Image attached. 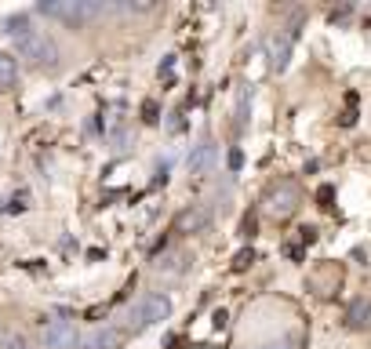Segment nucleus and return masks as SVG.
<instances>
[{
  "label": "nucleus",
  "instance_id": "1",
  "mask_svg": "<svg viewBox=\"0 0 371 349\" xmlns=\"http://www.w3.org/2000/svg\"><path fill=\"white\" fill-rule=\"evenodd\" d=\"M40 15H48V18H58L65 22V26H87L92 18L106 15V11H113L109 4H95V0H40L37 4Z\"/></svg>",
  "mask_w": 371,
  "mask_h": 349
},
{
  "label": "nucleus",
  "instance_id": "2",
  "mask_svg": "<svg viewBox=\"0 0 371 349\" xmlns=\"http://www.w3.org/2000/svg\"><path fill=\"white\" fill-rule=\"evenodd\" d=\"M15 48H18V58H26L33 70H55V65H58V48H55V40L48 33L33 30L26 37H18Z\"/></svg>",
  "mask_w": 371,
  "mask_h": 349
},
{
  "label": "nucleus",
  "instance_id": "3",
  "mask_svg": "<svg viewBox=\"0 0 371 349\" xmlns=\"http://www.w3.org/2000/svg\"><path fill=\"white\" fill-rule=\"evenodd\" d=\"M298 208V186L295 182H277L262 193V211L270 218H291Z\"/></svg>",
  "mask_w": 371,
  "mask_h": 349
},
{
  "label": "nucleus",
  "instance_id": "4",
  "mask_svg": "<svg viewBox=\"0 0 371 349\" xmlns=\"http://www.w3.org/2000/svg\"><path fill=\"white\" fill-rule=\"evenodd\" d=\"M171 317V298L168 295H146L139 302V310L131 313V331H146V327L161 324Z\"/></svg>",
  "mask_w": 371,
  "mask_h": 349
},
{
  "label": "nucleus",
  "instance_id": "5",
  "mask_svg": "<svg viewBox=\"0 0 371 349\" xmlns=\"http://www.w3.org/2000/svg\"><path fill=\"white\" fill-rule=\"evenodd\" d=\"M44 345L48 349H77V327L70 320L44 324Z\"/></svg>",
  "mask_w": 371,
  "mask_h": 349
},
{
  "label": "nucleus",
  "instance_id": "6",
  "mask_svg": "<svg viewBox=\"0 0 371 349\" xmlns=\"http://www.w3.org/2000/svg\"><path fill=\"white\" fill-rule=\"evenodd\" d=\"M208 226H211V208H204V204H189L175 218V233H201Z\"/></svg>",
  "mask_w": 371,
  "mask_h": 349
},
{
  "label": "nucleus",
  "instance_id": "7",
  "mask_svg": "<svg viewBox=\"0 0 371 349\" xmlns=\"http://www.w3.org/2000/svg\"><path fill=\"white\" fill-rule=\"evenodd\" d=\"M215 157H218V149H215V142L211 139H204L201 146H193V153H189V174H208L211 171V164H215Z\"/></svg>",
  "mask_w": 371,
  "mask_h": 349
},
{
  "label": "nucleus",
  "instance_id": "8",
  "mask_svg": "<svg viewBox=\"0 0 371 349\" xmlns=\"http://www.w3.org/2000/svg\"><path fill=\"white\" fill-rule=\"evenodd\" d=\"M127 338V331H120V327H95L92 335H87V349H120Z\"/></svg>",
  "mask_w": 371,
  "mask_h": 349
},
{
  "label": "nucleus",
  "instance_id": "9",
  "mask_svg": "<svg viewBox=\"0 0 371 349\" xmlns=\"http://www.w3.org/2000/svg\"><path fill=\"white\" fill-rule=\"evenodd\" d=\"M346 324L353 327V331H367V327H371V298H353V302H349Z\"/></svg>",
  "mask_w": 371,
  "mask_h": 349
},
{
  "label": "nucleus",
  "instance_id": "10",
  "mask_svg": "<svg viewBox=\"0 0 371 349\" xmlns=\"http://www.w3.org/2000/svg\"><path fill=\"white\" fill-rule=\"evenodd\" d=\"M288 62H291V37H273L270 40V65H273V73H284V70H288Z\"/></svg>",
  "mask_w": 371,
  "mask_h": 349
},
{
  "label": "nucleus",
  "instance_id": "11",
  "mask_svg": "<svg viewBox=\"0 0 371 349\" xmlns=\"http://www.w3.org/2000/svg\"><path fill=\"white\" fill-rule=\"evenodd\" d=\"M251 120V87H237V127H248Z\"/></svg>",
  "mask_w": 371,
  "mask_h": 349
},
{
  "label": "nucleus",
  "instance_id": "12",
  "mask_svg": "<svg viewBox=\"0 0 371 349\" xmlns=\"http://www.w3.org/2000/svg\"><path fill=\"white\" fill-rule=\"evenodd\" d=\"M15 80H18V62L8 51H0V87H15Z\"/></svg>",
  "mask_w": 371,
  "mask_h": 349
},
{
  "label": "nucleus",
  "instance_id": "13",
  "mask_svg": "<svg viewBox=\"0 0 371 349\" xmlns=\"http://www.w3.org/2000/svg\"><path fill=\"white\" fill-rule=\"evenodd\" d=\"M251 262H255V251H251V248H244V251H237V255H233V269L240 273V269H248Z\"/></svg>",
  "mask_w": 371,
  "mask_h": 349
},
{
  "label": "nucleus",
  "instance_id": "14",
  "mask_svg": "<svg viewBox=\"0 0 371 349\" xmlns=\"http://www.w3.org/2000/svg\"><path fill=\"white\" fill-rule=\"evenodd\" d=\"M157 113H161L157 102H146V106H142V120H146V124H157Z\"/></svg>",
  "mask_w": 371,
  "mask_h": 349
},
{
  "label": "nucleus",
  "instance_id": "15",
  "mask_svg": "<svg viewBox=\"0 0 371 349\" xmlns=\"http://www.w3.org/2000/svg\"><path fill=\"white\" fill-rule=\"evenodd\" d=\"M244 167V153L240 149H229V171H240Z\"/></svg>",
  "mask_w": 371,
  "mask_h": 349
},
{
  "label": "nucleus",
  "instance_id": "16",
  "mask_svg": "<svg viewBox=\"0 0 371 349\" xmlns=\"http://www.w3.org/2000/svg\"><path fill=\"white\" fill-rule=\"evenodd\" d=\"M4 349H26V342H22V338H8Z\"/></svg>",
  "mask_w": 371,
  "mask_h": 349
},
{
  "label": "nucleus",
  "instance_id": "17",
  "mask_svg": "<svg viewBox=\"0 0 371 349\" xmlns=\"http://www.w3.org/2000/svg\"><path fill=\"white\" fill-rule=\"evenodd\" d=\"M244 236H255V218H244Z\"/></svg>",
  "mask_w": 371,
  "mask_h": 349
},
{
  "label": "nucleus",
  "instance_id": "18",
  "mask_svg": "<svg viewBox=\"0 0 371 349\" xmlns=\"http://www.w3.org/2000/svg\"><path fill=\"white\" fill-rule=\"evenodd\" d=\"M196 349H218V345H208V342H204V345H196Z\"/></svg>",
  "mask_w": 371,
  "mask_h": 349
},
{
  "label": "nucleus",
  "instance_id": "19",
  "mask_svg": "<svg viewBox=\"0 0 371 349\" xmlns=\"http://www.w3.org/2000/svg\"><path fill=\"white\" fill-rule=\"evenodd\" d=\"M270 349H288V345H270Z\"/></svg>",
  "mask_w": 371,
  "mask_h": 349
}]
</instances>
